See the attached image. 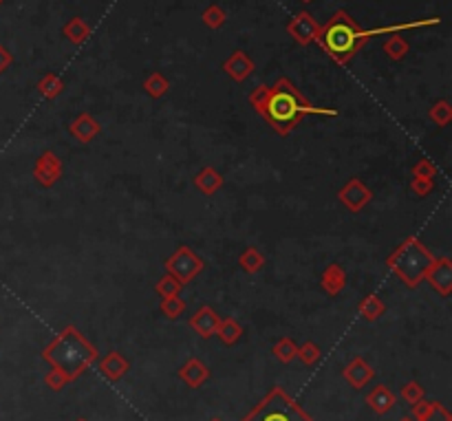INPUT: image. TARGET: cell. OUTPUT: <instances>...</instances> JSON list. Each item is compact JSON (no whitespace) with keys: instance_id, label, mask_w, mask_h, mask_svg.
<instances>
[{"instance_id":"1","label":"cell","mask_w":452,"mask_h":421,"mask_svg":"<svg viewBox=\"0 0 452 421\" xmlns=\"http://www.w3.org/2000/svg\"><path fill=\"white\" fill-rule=\"evenodd\" d=\"M250 104L280 137H287L289 132L296 130V126L307 115H337L335 108H322L311 104L298 91V86L287 78H280L274 86L258 84L250 93Z\"/></svg>"},{"instance_id":"2","label":"cell","mask_w":452,"mask_h":421,"mask_svg":"<svg viewBox=\"0 0 452 421\" xmlns=\"http://www.w3.org/2000/svg\"><path fill=\"white\" fill-rule=\"evenodd\" d=\"M439 18H428V20H419V22H406V25H393V27H377V29H364L359 27L353 20L351 14H347L345 9L335 11L325 25H320V33L315 38V42L320 44L322 51L335 62V64H349L355 53L364 47V44L373 38V36H382V33H399L404 29H413V27H428V25H437Z\"/></svg>"},{"instance_id":"3","label":"cell","mask_w":452,"mask_h":421,"mask_svg":"<svg viewBox=\"0 0 452 421\" xmlns=\"http://www.w3.org/2000/svg\"><path fill=\"white\" fill-rule=\"evenodd\" d=\"M42 360L60 371L69 382H75L98 360V348L73 324H69L42 348Z\"/></svg>"},{"instance_id":"4","label":"cell","mask_w":452,"mask_h":421,"mask_svg":"<svg viewBox=\"0 0 452 421\" xmlns=\"http://www.w3.org/2000/svg\"><path fill=\"white\" fill-rule=\"evenodd\" d=\"M433 262H435V256L431 254V250H428L417 236H409L391 252V256L387 258V267L399 278V282L409 287V289H417Z\"/></svg>"},{"instance_id":"5","label":"cell","mask_w":452,"mask_h":421,"mask_svg":"<svg viewBox=\"0 0 452 421\" xmlns=\"http://www.w3.org/2000/svg\"><path fill=\"white\" fill-rule=\"evenodd\" d=\"M241 421H315L303 406L287 395L283 386H274Z\"/></svg>"},{"instance_id":"6","label":"cell","mask_w":452,"mask_h":421,"mask_svg":"<svg viewBox=\"0 0 452 421\" xmlns=\"http://www.w3.org/2000/svg\"><path fill=\"white\" fill-rule=\"evenodd\" d=\"M164 267L168 274H172L179 282H192L201 272L203 267H206V262H203V258L188 245H179L174 250V254L170 258H166Z\"/></svg>"},{"instance_id":"7","label":"cell","mask_w":452,"mask_h":421,"mask_svg":"<svg viewBox=\"0 0 452 421\" xmlns=\"http://www.w3.org/2000/svg\"><path fill=\"white\" fill-rule=\"evenodd\" d=\"M64 174V166L62 159L53 150H44L40 157L36 159L33 166V179L42 186V188H53Z\"/></svg>"},{"instance_id":"8","label":"cell","mask_w":452,"mask_h":421,"mask_svg":"<svg viewBox=\"0 0 452 421\" xmlns=\"http://www.w3.org/2000/svg\"><path fill=\"white\" fill-rule=\"evenodd\" d=\"M337 201H340L349 212L357 214L364 210V206H369L373 201V190L362 183L357 176H353V179H349L340 188V192H337Z\"/></svg>"},{"instance_id":"9","label":"cell","mask_w":452,"mask_h":421,"mask_svg":"<svg viewBox=\"0 0 452 421\" xmlns=\"http://www.w3.org/2000/svg\"><path fill=\"white\" fill-rule=\"evenodd\" d=\"M424 280L433 287V289L448 298L452 294V258L443 256V258H435V262L428 267Z\"/></svg>"},{"instance_id":"10","label":"cell","mask_w":452,"mask_h":421,"mask_svg":"<svg viewBox=\"0 0 452 421\" xmlns=\"http://www.w3.org/2000/svg\"><path fill=\"white\" fill-rule=\"evenodd\" d=\"M287 33L296 40L298 44H303V47H307V44L315 42V38H318L320 33V22L315 20L309 11H300L296 14L287 25Z\"/></svg>"},{"instance_id":"11","label":"cell","mask_w":452,"mask_h":421,"mask_svg":"<svg viewBox=\"0 0 452 421\" xmlns=\"http://www.w3.org/2000/svg\"><path fill=\"white\" fill-rule=\"evenodd\" d=\"M342 378L347 380V384H351L355 390H359V388H364L369 382H373L375 371H373V366H371L364 358L357 356V358H353V360L345 366Z\"/></svg>"},{"instance_id":"12","label":"cell","mask_w":452,"mask_h":421,"mask_svg":"<svg viewBox=\"0 0 452 421\" xmlns=\"http://www.w3.org/2000/svg\"><path fill=\"white\" fill-rule=\"evenodd\" d=\"M69 132H71L73 139H78L82 144H90L102 132V126H100V122L93 115H90V113H80L69 124Z\"/></svg>"},{"instance_id":"13","label":"cell","mask_w":452,"mask_h":421,"mask_svg":"<svg viewBox=\"0 0 452 421\" xmlns=\"http://www.w3.org/2000/svg\"><path fill=\"white\" fill-rule=\"evenodd\" d=\"M130 371V362L122 356L120 351H108L100 360V373L108 382H120L124 375Z\"/></svg>"},{"instance_id":"14","label":"cell","mask_w":452,"mask_h":421,"mask_svg":"<svg viewBox=\"0 0 452 421\" xmlns=\"http://www.w3.org/2000/svg\"><path fill=\"white\" fill-rule=\"evenodd\" d=\"M179 380L184 382L188 388H201L210 380V368L199 358H190L184 366L179 368Z\"/></svg>"},{"instance_id":"15","label":"cell","mask_w":452,"mask_h":421,"mask_svg":"<svg viewBox=\"0 0 452 421\" xmlns=\"http://www.w3.org/2000/svg\"><path fill=\"white\" fill-rule=\"evenodd\" d=\"M219 322H221L219 314L214 311L212 307H208V304H203V307L199 309V311L190 318V326L196 331V334H199L203 340H210V338L216 334Z\"/></svg>"},{"instance_id":"16","label":"cell","mask_w":452,"mask_h":421,"mask_svg":"<svg viewBox=\"0 0 452 421\" xmlns=\"http://www.w3.org/2000/svg\"><path fill=\"white\" fill-rule=\"evenodd\" d=\"M223 71L228 73L234 82H245L254 73V62L245 51H234L228 60L223 62Z\"/></svg>"},{"instance_id":"17","label":"cell","mask_w":452,"mask_h":421,"mask_svg":"<svg viewBox=\"0 0 452 421\" xmlns=\"http://www.w3.org/2000/svg\"><path fill=\"white\" fill-rule=\"evenodd\" d=\"M413 410V419L415 421H452V415L446 410V406L441 402H417L415 406H411Z\"/></svg>"},{"instance_id":"18","label":"cell","mask_w":452,"mask_h":421,"mask_svg":"<svg viewBox=\"0 0 452 421\" xmlns=\"http://www.w3.org/2000/svg\"><path fill=\"white\" fill-rule=\"evenodd\" d=\"M322 289L327 296H340L342 289L347 287V272L342 270V265H337V262H331L329 267L322 272Z\"/></svg>"},{"instance_id":"19","label":"cell","mask_w":452,"mask_h":421,"mask_svg":"<svg viewBox=\"0 0 452 421\" xmlns=\"http://www.w3.org/2000/svg\"><path fill=\"white\" fill-rule=\"evenodd\" d=\"M395 402H397L395 393H393L389 386H384V384L375 386V388L367 395V404L373 408L375 415H387V412H391V410L395 408Z\"/></svg>"},{"instance_id":"20","label":"cell","mask_w":452,"mask_h":421,"mask_svg":"<svg viewBox=\"0 0 452 421\" xmlns=\"http://www.w3.org/2000/svg\"><path fill=\"white\" fill-rule=\"evenodd\" d=\"M194 188H196L201 194L212 196V194H216V192L223 188V174H221L216 168L206 166L203 170L196 172V176H194Z\"/></svg>"},{"instance_id":"21","label":"cell","mask_w":452,"mask_h":421,"mask_svg":"<svg viewBox=\"0 0 452 421\" xmlns=\"http://www.w3.org/2000/svg\"><path fill=\"white\" fill-rule=\"evenodd\" d=\"M62 33H64V38H66V40L73 42L75 47H80V44H84V42L88 40V36H90V27H88V22H86L84 18L75 16V18H71V20L66 22V25L62 27Z\"/></svg>"},{"instance_id":"22","label":"cell","mask_w":452,"mask_h":421,"mask_svg":"<svg viewBox=\"0 0 452 421\" xmlns=\"http://www.w3.org/2000/svg\"><path fill=\"white\" fill-rule=\"evenodd\" d=\"M219 340H221V344H225V346H234L238 340H241V336H243V326L234 320V318H221V322H219V326H216V334H214Z\"/></svg>"},{"instance_id":"23","label":"cell","mask_w":452,"mask_h":421,"mask_svg":"<svg viewBox=\"0 0 452 421\" xmlns=\"http://www.w3.org/2000/svg\"><path fill=\"white\" fill-rule=\"evenodd\" d=\"M357 311H359V316L364 318V320L375 322L377 318H382V314H384V311H387V304L382 302V298H379V296L371 294V296H367V298H362V300H359Z\"/></svg>"},{"instance_id":"24","label":"cell","mask_w":452,"mask_h":421,"mask_svg":"<svg viewBox=\"0 0 452 421\" xmlns=\"http://www.w3.org/2000/svg\"><path fill=\"white\" fill-rule=\"evenodd\" d=\"M238 265L245 274H258L265 267V256L256 247H245L238 256Z\"/></svg>"},{"instance_id":"25","label":"cell","mask_w":452,"mask_h":421,"mask_svg":"<svg viewBox=\"0 0 452 421\" xmlns=\"http://www.w3.org/2000/svg\"><path fill=\"white\" fill-rule=\"evenodd\" d=\"M62 91H64V82H62V78L56 75V73L42 75L40 82H38V93H40L42 97H47V100H56Z\"/></svg>"},{"instance_id":"26","label":"cell","mask_w":452,"mask_h":421,"mask_svg":"<svg viewBox=\"0 0 452 421\" xmlns=\"http://www.w3.org/2000/svg\"><path fill=\"white\" fill-rule=\"evenodd\" d=\"M144 88H146V93H148L152 100H159V97H164V95L170 91V82L166 80V75H164V73L154 71L152 75H148V78H146Z\"/></svg>"},{"instance_id":"27","label":"cell","mask_w":452,"mask_h":421,"mask_svg":"<svg viewBox=\"0 0 452 421\" xmlns=\"http://www.w3.org/2000/svg\"><path fill=\"white\" fill-rule=\"evenodd\" d=\"M271 353H274V358L278 360V362H283V364H289V362H293L296 360V356H298V344L293 342L291 338H280L276 344H274V348H271Z\"/></svg>"},{"instance_id":"28","label":"cell","mask_w":452,"mask_h":421,"mask_svg":"<svg viewBox=\"0 0 452 421\" xmlns=\"http://www.w3.org/2000/svg\"><path fill=\"white\" fill-rule=\"evenodd\" d=\"M428 117H431L433 124H437L439 128L448 126L452 122V104L448 100H439L431 106V110H428Z\"/></svg>"},{"instance_id":"29","label":"cell","mask_w":452,"mask_h":421,"mask_svg":"<svg viewBox=\"0 0 452 421\" xmlns=\"http://www.w3.org/2000/svg\"><path fill=\"white\" fill-rule=\"evenodd\" d=\"M409 42H406L399 33H395V36H391L387 42H384V53H387L391 60H395V62H399V60H404L406 58V53H409Z\"/></svg>"},{"instance_id":"30","label":"cell","mask_w":452,"mask_h":421,"mask_svg":"<svg viewBox=\"0 0 452 421\" xmlns=\"http://www.w3.org/2000/svg\"><path fill=\"white\" fill-rule=\"evenodd\" d=\"M184 282H179L172 274H166L164 278H159L157 280V284H154V292L159 294L162 298H170V296H179L181 294V289H184Z\"/></svg>"},{"instance_id":"31","label":"cell","mask_w":452,"mask_h":421,"mask_svg":"<svg viewBox=\"0 0 452 421\" xmlns=\"http://www.w3.org/2000/svg\"><path fill=\"white\" fill-rule=\"evenodd\" d=\"M201 20L208 29H221L225 25V20H228V14H225V9L219 7V5H210L206 11L201 14Z\"/></svg>"},{"instance_id":"32","label":"cell","mask_w":452,"mask_h":421,"mask_svg":"<svg viewBox=\"0 0 452 421\" xmlns=\"http://www.w3.org/2000/svg\"><path fill=\"white\" fill-rule=\"evenodd\" d=\"M159 311L168 318V320H177L181 314L186 311V302L181 300V296H170V298H162Z\"/></svg>"},{"instance_id":"33","label":"cell","mask_w":452,"mask_h":421,"mask_svg":"<svg viewBox=\"0 0 452 421\" xmlns=\"http://www.w3.org/2000/svg\"><path fill=\"white\" fill-rule=\"evenodd\" d=\"M303 364H307V366H311V364H315L320 358H322V351H320V346L315 344V342H305V344H300L298 346V356H296Z\"/></svg>"},{"instance_id":"34","label":"cell","mask_w":452,"mask_h":421,"mask_svg":"<svg viewBox=\"0 0 452 421\" xmlns=\"http://www.w3.org/2000/svg\"><path fill=\"white\" fill-rule=\"evenodd\" d=\"M401 400L404 402H409L411 406H415L417 402L426 400V388L417 382H409V384H404L401 388Z\"/></svg>"},{"instance_id":"35","label":"cell","mask_w":452,"mask_h":421,"mask_svg":"<svg viewBox=\"0 0 452 421\" xmlns=\"http://www.w3.org/2000/svg\"><path fill=\"white\" fill-rule=\"evenodd\" d=\"M413 176H417V179H431L435 181V176H437V166L433 161H428V159H421L413 166Z\"/></svg>"},{"instance_id":"36","label":"cell","mask_w":452,"mask_h":421,"mask_svg":"<svg viewBox=\"0 0 452 421\" xmlns=\"http://www.w3.org/2000/svg\"><path fill=\"white\" fill-rule=\"evenodd\" d=\"M44 384H47L51 390H62L66 384H71L69 380L64 378V375L60 373V371H56V368H51L47 375H44Z\"/></svg>"},{"instance_id":"37","label":"cell","mask_w":452,"mask_h":421,"mask_svg":"<svg viewBox=\"0 0 452 421\" xmlns=\"http://www.w3.org/2000/svg\"><path fill=\"white\" fill-rule=\"evenodd\" d=\"M433 188H435V181H431V179H417V176H413V181H411V192L415 196H428L433 192Z\"/></svg>"},{"instance_id":"38","label":"cell","mask_w":452,"mask_h":421,"mask_svg":"<svg viewBox=\"0 0 452 421\" xmlns=\"http://www.w3.org/2000/svg\"><path fill=\"white\" fill-rule=\"evenodd\" d=\"M11 64H14V55H11V51L5 47V44H0V73H5Z\"/></svg>"},{"instance_id":"39","label":"cell","mask_w":452,"mask_h":421,"mask_svg":"<svg viewBox=\"0 0 452 421\" xmlns=\"http://www.w3.org/2000/svg\"><path fill=\"white\" fill-rule=\"evenodd\" d=\"M399 421H415V419H413V417H401Z\"/></svg>"},{"instance_id":"40","label":"cell","mask_w":452,"mask_h":421,"mask_svg":"<svg viewBox=\"0 0 452 421\" xmlns=\"http://www.w3.org/2000/svg\"><path fill=\"white\" fill-rule=\"evenodd\" d=\"M210 421H223V419H219V417H212Z\"/></svg>"},{"instance_id":"41","label":"cell","mask_w":452,"mask_h":421,"mask_svg":"<svg viewBox=\"0 0 452 421\" xmlns=\"http://www.w3.org/2000/svg\"><path fill=\"white\" fill-rule=\"evenodd\" d=\"M303 3H311V0H303Z\"/></svg>"},{"instance_id":"42","label":"cell","mask_w":452,"mask_h":421,"mask_svg":"<svg viewBox=\"0 0 452 421\" xmlns=\"http://www.w3.org/2000/svg\"><path fill=\"white\" fill-rule=\"evenodd\" d=\"M78 421H86V419H78Z\"/></svg>"},{"instance_id":"43","label":"cell","mask_w":452,"mask_h":421,"mask_svg":"<svg viewBox=\"0 0 452 421\" xmlns=\"http://www.w3.org/2000/svg\"><path fill=\"white\" fill-rule=\"evenodd\" d=\"M0 5H3V0H0Z\"/></svg>"}]
</instances>
